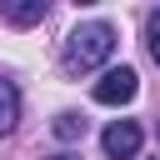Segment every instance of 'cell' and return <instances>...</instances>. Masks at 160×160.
<instances>
[{"instance_id": "obj_1", "label": "cell", "mask_w": 160, "mask_h": 160, "mask_svg": "<svg viewBox=\"0 0 160 160\" xmlns=\"http://www.w3.org/2000/svg\"><path fill=\"white\" fill-rule=\"evenodd\" d=\"M110 55H115V25H105V20H85V25L70 30L60 60H65L70 75H90V70H100Z\"/></svg>"}, {"instance_id": "obj_2", "label": "cell", "mask_w": 160, "mask_h": 160, "mask_svg": "<svg viewBox=\"0 0 160 160\" xmlns=\"http://www.w3.org/2000/svg\"><path fill=\"white\" fill-rule=\"evenodd\" d=\"M135 90H140V75H135L130 65L105 70V75L95 80V100H100V105H130V100H135Z\"/></svg>"}, {"instance_id": "obj_3", "label": "cell", "mask_w": 160, "mask_h": 160, "mask_svg": "<svg viewBox=\"0 0 160 160\" xmlns=\"http://www.w3.org/2000/svg\"><path fill=\"white\" fill-rule=\"evenodd\" d=\"M100 145H105L110 160H135V155H140V125H135V120H115V125H105Z\"/></svg>"}, {"instance_id": "obj_4", "label": "cell", "mask_w": 160, "mask_h": 160, "mask_svg": "<svg viewBox=\"0 0 160 160\" xmlns=\"http://www.w3.org/2000/svg\"><path fill=\"white\" fill-rule=\"evenodd\" d=\"M45 0H10V5H0V15L10 20V25H40L45 20Z\"/></svg>"}, {"instance_id": "obj_5", "label": "cell", "mask_w": 160, "mask_h": 160, "mask_svg": "<svg viewBox=\"0 0 160 160\" xmlns=\"http://www.w3.org/2000/svg\"><path fill=\"white\" fill-rule=\"evenodd\" d=\"M15 120H20V90L10 80H0V135H10Z\"/></svg>"}, {"instance_id": "obj_6", "label": "cell", "mask_w": 160, "mask_h": 160, "mask_svg": "<svg viewBox=\"0 0 160 160\" xmlns=\"http://www.w3.org/2000/svg\"><path fill=\"white\" fill-rule=\"evenodd\" d=\"M55 135H60V140H80V135H85V115L60 110V115H55Z\"/></svg>"}, {"instance_id": "obj_7", "label": "cell", "mask_w": 160, "mask_h": 160, "mask_svg": "<svg viewBox=\"0 0 160 160\" xmlns=\"http://www.w3.org/2000/svg\"><path fill=\"white\" fill-rule=\"evenodd\" d=\"M145 50H150V60L160 65V10L145 15Z\"/></svg>"}, {"instance_id": "obj_8", "label": "cell", "mask_w": 160, "mask_h": 160, "mask_svg": "<svg viewBox=\"0 0 160 160\" xmlns=\"http://www.w3.org/2000/svg\"><path fill=\"white\" fill-rule=\"evenodd\" d=\"M50 160H80V155H50Z\"/></svg>"}]
</instances>
